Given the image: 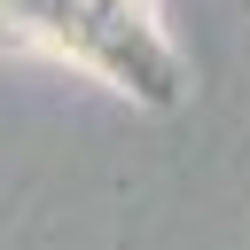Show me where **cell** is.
Wrapping results in <instances>:
<instances>
[{
	"label": "cell",
	"mask_w": 250,
	"mask_h": 250,
	"mask_svg": "<svg viewBox=\"0 0 250 250\" xmlns=\"http://www.w3.org/2000/svg\"><path fill=\"white\" fill-rule=\"evenodd\" d=\"M16 31L55 39L62 55L109 70L125 94H172V55L156 39L148 0H8Z\"/></svg>",
	"instance_id": "obj_1"
}]
</instances>
